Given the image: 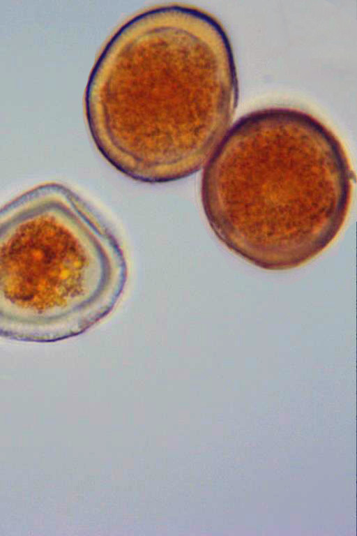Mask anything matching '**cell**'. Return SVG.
I'll list each match as a JSON object with an SVG mask.
<instances>
[{"label": "cell", "instance_id": "cell-1", "mask_svg": "<svg viewBox=\"0 0 357 536\" xmlns=\"http://www.w3.org/2000/svg\"><path fill=\"white\" fill-rule=\"evenodd\" d=\"M354 179L342 147L324 128L248 122L234 128L206 163L202 202L228 249L261 269H289L335 239Z\"/></svg>", "mask_w": 357, "mask_h": 536}, {"label": "cell", "instance_id": "cell-2", "mask_svg": "<svg viewBox=\"0 0 357 536\" xmlns=\"http://www.w3.org/2000/svg\"><path fill=\"white\" fill-rule=\"evenodd\" d=\"M98 215L66 186L45 183L0 208V336L54 340L62 296L91 256L118 246Z\"/></svg>", "mask_w": 357, "mask_h": 536}]
</instances>
